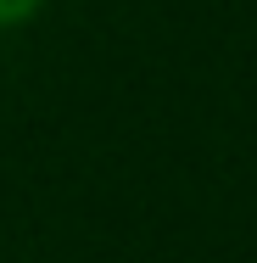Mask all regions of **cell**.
Masks as SVG:
<instances>
[{"mask_svg":"<svg viewBox=\"0 0 257 263\" xmlns=\"http://www.w3.org/2000/svg\"><path fill=\"white\" fill-rule=\"evenodd\" d=\"M39 6H45V0H0V28H6V23H28Z\"/></svg>","mask_w":257,"mask_h":263,"instance_id":"6da1fadb","label":"cell"}]
</instances>
